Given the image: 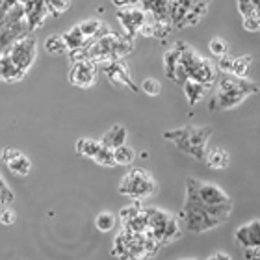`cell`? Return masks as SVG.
<instances>
[{
	"mask_svg": "<svg viewBox=\"0 0 260 260\" xmlns=\"http://www.w3.org/2000/svg\"><path fill=\"white\" fill-rule=\"evenodd\" d=\"M203 160H205L206 166L210 169H227L231 166V156H229V152L225 149H221V147L206 151Z\"/></svg>",
	"mask_w": 260,
	"mask_h": 260,
	"instance_id": "obj_20",
	"label": "cell"
},
{
	"mask_svg": "<svg viewBox=\"0 0 260 260\" xmlns=\"http://www.w3.org/2000/svg\"><path fill=\"white\" fill-rule=\"evenodd\" d=\"M132 52H134V41H128L121 34L112 32L110 28H106L103 34H99L97 38L86 45V58L93 60L97 65L114 60H125Z\"/></svg>",
	"mask_w": 260,
	"mask_h": 260,
	"instance_id": "obj_2",
	"label": "cell"
},
{
	"mask_svg": "<svg viewBox=\"0 0 260 260\" xmlns=\"http://www.w3.org/2000/svg\"><path fill=\"white\" fill-rule=\"evenodd\" d=\"M78 26H80L82 34H84L89 41L95 39L99 34H103L104 30H106V24H104L101 19H95V17H93V19H86V21H82Z\"/></svg>",
	"mask_w": 260,
	"mask_h": 260,
	"instance_id": "obj_25",
	"label": "cell"
},
{
	"mask_svg": "<svg viewBox=\"0 0 260 260\" xmlns=\"http://www.w3.org/2000/svg\"><path fill=\"white\" fill-rule=\"evenodd\" d=\"M245 260H258L260 256V247H244V253H242Z\"/></svg>",
	"mask_w": 260,
	"mask_h": 260,
	"instance_id": "obj_39",
	"label": "cell"
},
{
	"mask_svg": "<svg viewBox=\"0 0 260 260\" xmlns=\"http://www.w3.org/2000/svg\"><path fill=\"white\" fill-rule=\"evenodd\" d=\"M101 147H103V143L99 140H91V138H80V140H76V143H75L76 154H80V156H84V158H89V160L95 158V154L99 152Z\"/></svg>",
	"mask_w": 260,
	"mask_h": 260,
	"instance_id": "obj_24",
	"label": "cell"
},
{
	"mask_svg": "<svg viewBox=\"0 0 260 260\" xmlns=\"http://www.w3.org/2000/svg\"><path fill=\"white\" fill-rule=\"evenodd\" d=\"M242 22H244V28L247 30V32L256 34L260 30V15H258V11H256V13H253V15L242 17Z\"/></svg>",
	"mask_w": 260,
	"mask_h": 260,
	"instance_id": "obj_35",
	"label": "cell"
},
{
	"mask_svg": "<svg viewBox=\"0 0 260 260\" xmlns=\"http://www.w3.org/2000/svg\"><path fill=\"white\" fill-rule=\"evenodd\" d=\"M182 45L184 41H177V43L171 47V49L166 50V54H164V71H166V76L173 80V75H175V67L179 63L180 60V50H182Z\"/></svg>",
	"mask_w": 260,
	"mask_h": 260,
	"instance_id": "obj_22",
	"label": "cell"
},
{
	"mask_svg": "<svg viewBox=\"0 0 260 260\" xmlns=\"http://www.w3.org/2000/svg\"><path fill=\"white\" fill-rule=\"evenodd\" d=\"M140 91L147 93L149 97H156V95L162 93V84H160L156 78H145V80L141 82Z\"/></svg>",
	"mask_w": 260,
	"mask_h": 260,
	"instance_id": "obj_32",
	"label": "cell"
},
{
	"mask_svg": "<svg viewBox=\"0 0 260 260\" xmlns=\"http://www.w3.org/2000/svg\"><path fill=\"white\" fill-rule=\"evenodd\" d=\"M2 162L6 164V168L10 169L13 177H28L32 171V160L15 147L2 149Z\"/></svg>",
	"mask_w": 260,
	"mask_h": 260,
	"instance_id": "obj_13",
	"label": "cell"
},
{
	"mask_svg": "<svg viewBox=\"0 0 260 260\" xmlns=\"http://www.w3.org/2000/svg\"><path fill=\"white\" fill-rule=\"evenodd\" d=\"M234 242L236 245L244 247H260V221L253 219V221L245 223L242 227L234 231Z\"/></svg>",
	"mask_w": 260,
	"mask_h": 260,
	"instance_id": "obj_16",
	"label": "cell"
},
{
	"mask_svg": "<svg viewBox=\"0 0 260 260\" xmlns=\"http://www.w3.org/2000/svg\"><path fill=\"white\" fill-rule=\"evenodd\" d=\"M112 4H114L117 10H121V8H126V6H134L136 0H112Z\"/></svg>",
	"mask_w": 260,
	"mask_h": 260,
	"instance_id": "obj_40",
	"label": "cell"
},
{
	"mask_svg": "<svg viewBox=\"0 0 260 260\" xmlns=\"http://www.w3.org/2000/svg\"><path fill=\"white\" fill-rule=\"evenodd\" d=\"M184 203H191V205L205 208L221 225L231 217V212H233V205H234L233 199L219 186L210 184V182H203V180H197L193 177L186 179Z\"/></svg>",
	"mask_w": 260,
	"mask_h": 260,
	"instance_id": "obj_1",
	"label": "cell"
},
{
	"mask_svg": "<svg viewBox=\"0 0 260 260\" xmlns=\"http://www.w3.org/2000/svg\"><path fill=\"white\" fill-rule=\"evenodd\" d=\"M119 193L134 199H145V197L156 195V182L145 168H134L121 179Z\"/></svg>",
	"mask_w": 260,
	"mask_h": 260,
	"instance_id": "obj_7",
	"label": "cell"
},
{
	"mask_svg": "<svg viewBox=\"0 0 260 260\" xmlns=\"http://www.w3.org/2000/svg\"><path fill=\"white\" fill-rule=\"evenodd\" d=\"M212 0H175L169 4V19L173 28H188L205 19Z\"/></svg>",
	"mask_w": 260,
	"mask_h": 260,
	"instance_id": "obj_6",
	"label": "cell"
},
{
	"mask_svg": "<svg viewBox=\"0 0 260 260\" xmlns=\"http://www.w3.org/2000/svg\"><path fill=\"white\" fill-rule=\"evenodd\" d=\"M6 54L19 67V71H22L26 75L30 67L34 65V61H36V56H38V38L34 34H26L24 38H21L19 41L11 45V49Z\"/></svg>",
	"mask_w": 260,
	"mask_h": 260,
	"instance_id": "obj_9",
	"label": "cell"
},
{
	"mask_svg": "<svg viewBox=\"0 0 260 260\" xmlns=\"http://www.w3.org/2000/svg\"><path fill=\"white\" fill-rule=\"evenodd\" d=\"M208 49L214 56H223V54H229V43L225 41L223 38H212L210 43H208Z\"/></svg>",
	"mask_w": 260,
	"mask_h": 260,
	"instance_id": "obj_34",
	"label": "cell"
},
{
	"mask_svg": "<svg viewBox=\"0 0 260 260\" xmlns=\"http://www.w3.org/2000/svg\"><path fill=\"white\" fill-rule=\"evenodd\" d=\"M136 6L141 8L151 19H156V21H171L169 19L168 0H136Z\"/></svg>",
	"mask_w": 260,
	"mask_h": 260,
	"instance_id": "obj_17",
	"label": "cell"
},
{
	"mask_svg": "<svg viewBox=\"0 0 260 260\" xmlns=\"http://www.w3.org/2000/svg\"><path fill=\"white\" fill-rule=\"evenodd\" d=\"M206 89H208V87H205L203 84H199V82L191 80V78L184 80V84H182V91H184V97L190 106H195V104L201 103V101L205 99Z\"/></svg>",
	"mask_w": 260,
	"mask_h": 260,
	"instance_id": "obj_21",
	"label": "cell"
},
{
	"mask_svg": "<svg viewBox=\"0 0 260 260\" xmlns=\"http://www.w3.org/2000/svg\"><path fill=\"white\" fill-rule=\"evenodd\" d=\"M179 221L180 225L184 223V227L190 231V233H208L212 229L221 227V223L217 221L216 217L210 216L205 208H201L197 205H191V203H184L182 210L179 214Z\"/></svg>",
	"mask_w": 260,
	"mask_h": 260,
	"instance_id": "obj_8",
	"label": "cell"
},
{
	"mask_svg": "<svg viewBox=\"0 0 260 260\" xmlns=\"http://www.w3.org/2000/svg\"><path fill=\"white\" fill-rule=\"evenodd\" d=\"M114 160L115 166H130L136 160V151L132 147L126 145V143H123V145L114 149Z\"/></svg>",
	"mask_w": 260,
	"mask_h": 260,
	"instance_id": "obj_28",
	"label": "cell"
},
{
	"mask_svg": "<svg viewBox=\"0 0 260 260\" xmlns=\"http://www.w3.org/2000/svg\"><path fill=\"white\" fill-rule=\"evenodd\" d=\"M251 2H253V4H256V6H258V2H260V0H251Z\"/></svg>",
	"mask_w": 260,
	"mask_h": 260,
	"instance_id": "obj_42",
	"label": "cell"
},
{
	"mask_svg": "<svg viewBox=\"0 0 260 260\" xmlns=\"http://www.w3.org/2000/svg\"><path fill=\"white\" fill-rule=\"evenodd\" d=\"M115 223H117V219H115V214H112V212H101L95 217V227L101 233H110L115 227Z\"/></svg>",
	"mask_w": 260,
	"mask_h": 260,
	"instance_id": "obj_29",
	"label": "cell"
},
{
	"mask_svg": "<svg viewBox=\"0 0 260 260\" xmlns=\"http://www.w3.org/2000/svg\"><path fill=\"white\" fill-rule=\"evenodd\" d=\"M45 49L52 56L67 54V45L63 41V36H60V34H52V36H49V38L45 39Z\"/></svg>",
	"mask_w": 260,
	"mask_h": 260,
	"instance_id": "obj_26",
	"label": "cell"
},
{
	"mask_svg": "<svg viewBox=\"0 0 260 260\" xmlns=\"http://www.w3.org/2000/svg\"><path fill=\"white\" fill-rule=\"evenodd\" d=\"M126 138H128V130H126V126L114 125L106 130V134L103 136L101 143H103L104 147H108V149H115V147L126 143Z\"/></svg>",
	"mask_w": 260,
	"mask_h": 260,
	"instance_id": "obj_19",
	"label": "cell"
},
{
	"mask_svg": "<svg viewBox=\"0 0 260 260\" xmlns=\"http://www.w3.org/2000/svg\"><path fill=\"white\" fill-rule=\"evenodd\" d=\"M17 212L11 208L10 205H0V223L4 225V227H11V225H15L17 223Z\"/></svg>",
	"mask_w": 260,
	"mask_h": 260,
	"instance_id": "obj_33",
	"label": "cell"
},
{
	"mask_svg": "<svg viewBox=\"0 0 260 260\" xmlns=\"http://www.w3.org/2000/svg\"><path fill=\"white\" fill-rule=\"evenodd\" d=\"M217 91L221 93H240V95H255L258 93V84L249 78H240L231 73H223V76L217 82Z\"/></svg>",
	"mask_w": 260,
	"mask_h": 260,
	"instance_id": "obj_14",
	"label": "cell"
},
{
	"mask_svg": "<svg viewBox=\"0 0 260 260\" xmlns=\"http://www.w3.org/2000/svg\"><path fill=\"white\" fill-rule=\"evenodd\" d=\"M50 17H60L71 8V0H45Z\"/></svg>",
	"mask_w": 260,
	"mask_h": 260,
	"instance_id": "obj_31",
	"label": "cell"
},
{
	"mask_svg": "<svg viewBox=\"0 0 260 260\" xmlns=\"http://www.w3.org/2000/svg\"><path fill=\"white\" fill-rule=\"evenodd\" d=\"M63 41H65V45H67V52H71V50H78V49H82V47H86V45L89 43V39L82 34V30H80L78 24H75L69 32L63 34Z\"/></svg>",
	"mask_w": 260,
	"mask_h": 260,
	"instance_id": "obj_23",
	"label": "cell"
},
{
	"mask_svg": "<svg viewBox=\"0 0 260 260\" xmlns=\"http://www.w3.org/2000/svg\"><path fill=\"white\" fill-rule=\"evenodd\" d=\"M99 71H103L104 75L108 76L110 84H114L117 87H126L130 89L132 93H138V86L134 84L132 80V75H130V69L126 61L123 60H114V61H108V63H103L99 65Z\"/></svg>",
	"mask_w": 260,
	"mask_h": 260,
	"instance_id": "obj_12",
	"label": "cell"
},
{
	"mask_svg": "<svg viewBox=\"0 0 260 260\" xmlns=\"http://www.w3.org/2000/svg\"><path fill=\"white\" fill-rule=\"evenodd\" d=\"M99 76V65L89 58L71 61L69 69V84L78 89H89L95 86Z\"/></svg>",
	"mask_w": 260,
	"mask_h": 260,
	"instance_id": "obj_10",
	"label": "cell"
},
{
	"mask_svg": "<svg viewBox=\"0 0 260 260\" xmlns=\"http://www.w3.org/2000/svg\"><path fill=\"white\" fill-rule=\"evenodd\" d=\"M210 136H212L210 126L186 125V126H180V128L166 130L164 132V140L173 141L179 151L190 154L191 158L203 160L206 152V143L210 140Z\"/></svg>",
	"mask_w": 260,
	"mask_h": 260,
	"instance_id": "obj_4",
	"label": "cell"
},
{
	"mask_svg": "<svg viewBox=\"0 0 260 260\" xmlns=\"http://www.w3.org/2000/svg\"><path fill=\"white\" fill-rule=\"evenodd\" d=\"M188 78L199 82V84H203L205 87H210L217 78L216 65L199 54V58H197V60L193 61V65H191L190 73H188Z\"/></svg>",
	"mask_w": 260,
	"mask_h": 260,
	"instance_id": "obj_15",
	"label": "cell"
},
{
	"mask_svg": "<svg viewBox=\"0 0 260 260\" xmlns=\"http://www.w3.org/2000/svg\"><path fill=\"white\" fill-rule=\"evenodd\" d=\"M233 60H234V58H233V56H229V54L219 56L216 69H219L221 73H231V71H233Z\"/></svg>",
	"mask_w": 260,
	"mask_h": 260,
	"instance_id": "obj_38",
	"label": "cell"
},
{
	"mask_svg": "<svg viewBox=\"0 0 260 260\" xmlns=\"http://www.w3.org/2000/svg\"><path fill=\"white\" fill-rule=\"evenodd\" d=\"M251 65H253V56L251 54L236 56L233 60V71H231V75L240 76V78H247Z\"/></svg>",
	"mask_w": 260,
	"mask_h": 260,
	"instance_id": "obj_27",
	"label": "cell"
},
{
	"mask_svg": "<svg viewBox=\"0 0 260 260\" xmlns=\"http://www.w3.org/2000/svg\"><path fill=\"white\" fill-rule=\"evenodd\" d=\"M22 78H24V73L19 71V67L8 58V54H0V80L15 84V82H21Z\"/></svg>",
	"mask_w": 260,
	"mask_h": 260,
	"instance_id": "obj_18",
	"label": "cell"
},
{
	"mask_svg": "<svg viewBox=\"0 0 260 260\" xmlns=\"http://www.w3.org/2000/svg\"><path fill=\"white\" fill-rule=\"evenodd\" d=\"M162 249V245L147 233H136L121 227L114 240L112 255L117 258H151Z\"/></svg>",
	"mask_w": 260,
	"mask_h": 260,
	"instance_id": "obj_3",
	"label": "cell"
},
{
	"mask_svg": "<svg viewBox=\"0 0 260 260\" xmlns=\"http://www.w3.org/2000/svg\"><path fill=\"white\" fill-rule=\"evenodd\" d=\"M238 11L242 17H247V15H253L258 11V6L253 4L251 0H238Z\"/></svg>",
	"mask_w": 260,
	"mask_h": 260,
	"instance_id": "obj_36",
	"label": "cell"
},
{
	"mask_svg": "<svg viewBox=\"0 0 260 260\" xmlns=\"http://www.w3.org/2000/svg\"><path fill=\"white\" fill-rule=\"evenodd\" d=\"M147 212V234L158 244L168 245L180 236V221L175 216L160 208H145Z\"/></svg>",
	"mask_w": 260,
	"mask_h": 260,
	"instance_id": "obj_5",
	"label": "cell"
},
{
	"mask_svg": "<svg viewBox=\"0 0 260 260\" xmlns=\"http://www.w3.org/2000/svg\"><path fill=\"white\" fill-rule=\"evenodd\" d=\"M210 260H217V258H221V260H231V255H227V253H221V251H216V253H212L210 256H208Z\"/></svg>",
	"mask_w": 260,
	"mask_h": 260,
	"instance_id": "obj_41",
	"label": "cell"
},
{
	"mask_svg": "<svg viewBox=\"0 0 260 260\" xmlns=\"http://www.w3.org/2000/svg\"><path fill=\"white\" fill-rule=\"evenodd\" d=\"M19 0H0V28L6 24V19H8V13L13 6L17 4Z\"/></svg>",
	"mask_w": 260,
	"mask_h": 260,
	"instance_id": "obj_37",
	"label": "cell"
},
{
	"mask_svg": "<svg viewBox=\"0 0 260 260\" xmlns=\"http://www.w3.org/2000/svg\"><path fill=\"white\" fill-rule=\"evenodd\" d=\"M93 162L103 166V168H115V160H114V149H108V147H101L99 152L95 154Z\"/></svg>",
	"mask_w": 260,
	"mask_h": 260,
	"instance_id": "obj_30",
	"label": "cell"
},
{
	"mask_svg": "<svg viewBox=\"0 0 260 260\" xmlns=\"http://www.w3.org/2000/svg\"><path fill=\"white\" fill-rule=\"evenodd\" d=\"M147 13L138 6H126V8H121L117 10V21L121 24V36L128 41H134L136 36L140 34V28L143 26L145 22Z\"/></svg>",
	"mask_w": 260,
	"mask_h": 260,
	"instance_id": "obj_11",
	"label": "cell"
}]
</instances>
